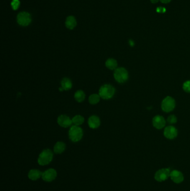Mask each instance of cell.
Segmentation results:
<instances>
[{
  "instance_id": "obj_1",
  "label": "cell",
  "mask_w": 190,
  "mask_h": 191,
  "mask_svg": "<svg viewBox=\"0 0 190 191\" xmlns=\"http://www.w3.org/2000/svg\"><path fill=\"white\" fill-rule=\"evenodd\" d=\"M116 93V89L113 85L105 84L102 85L99 90V95L103 100H108L113 97Z\"/></svg>"
},
{
  "instance_id": "obj_2",
  "label": "cell",
  "mask_w": 190,
  "mask_h": 191,
  "mask_svg": "<svg viewBox=\"0 0 190 191\" xmlns=\"http://www.w3.org/2000/svg\"><path fill=\"white\" fill-rule=\"evenodd\" d=\"M83 136L82 129L78 126L73 125L70 128L69 137L72 142H78L82 139Z\"/></svg>"
},
{
  "instance_id": "obj_3",
  "label": "cell",
  "mask_w": 190,
  "mask_h": 191,
  "mask_svg": "<svg viewBox=\"0 0 190 191\" xmlns=\"http://www.w3.org/2000/svg\"><path fill=\"white\" fill-rule=\"evenodd\" d=\"M114 78L119 83L126 82L129 78V74L127 70L123 67L117 68L114 72Z\"/></svg>"
},
{
  "instance_id": "obj_4",
  "label": "cell",
  "mask_w": 190,
  "mask_h": 191,
  "mask_svg": "<svg viewBox=\"0 0 190 191\" xmlns=\"http://www.w3.org/2000/svg\"><path fill=\"white\" fill-rule=\"evenodd\" d=\"M53 158V153L50 149L44 150L40 153L38 158V163L41 165L48 164Z\"/></svg>"
},
{
  "instance_id": "obj_5",
  "label": "cell",
  "mask_w": 190,
  "mask_h": 191,
  "mask_svg": "<svg viewBox=\"0 0 190 191\" xmlns=\"http://www.w3.org/2000/svg\"><path fill=\"white\" fill-rule=\"evenodd\" d=\"M176 106L175 99L171 97L167 96L163 100L161 103V108L165 112H170L173 111Z\"/></svg>"
},
{
  "instance_id": "obj_6",
  "label": "cell",
  "mask_w": 190,
  "mask_h": 191,
  "mask_svg": "<svg viewBox=\"0 0 190 191\" xmlns=\"http://www.w3.org/2000/svg\"><path fill=\"white\" fill-rule=\"evenodd\" d=\"M171 169L170 168H163L161 169L154 175V179L159 182H162L167 180L168 178L170 177Z\"/></svg>"
},
{
  "instance_id": "obj_7",
  "label": "cell",
  "mask_w": 190,
  "mask_h": 191,
  "mask_svg": "<svg viewBox=\"0 0 190 191\" xmlns=\"http://www.w3.org/2000/svg\"><path fill=\"white\" fill-rule=\"evenodd\" d=\"M17 21L21 26H28L31 23V18L30 13L26 12H22L18 14L17 17Z\"/></svg>"
},
{
  "instance_id": "obj_8",
  "label": "cell",
  "mask_w": 190,
  "mask_h": 191,
  "mask_svg": "<svg viewBox=\"0 0 190 191\" xmlns=\"http://www.w3.org/2000/svg\"><path fill=\"white\" fill-rule=\"evenodd\" d=\"M163 134L168 139H174L177 137L178 132L177 129L173 126H168L165 127Z\"/></svg>"
},
{
  "instance_id": "obj_9",
  "label": "cell",
  "mask_w": 190,
  "mask_h": 191,
  "mask_svg": "<svg viewBox=\"0 0 190 191\" xmlns=\"http://www.w3.org/2000/svg\"><path fill=\"white\" fill-rule=\"evenodd\" d=\"M57 122L60 126L64 128L71 126L72 124V120L70 119L69 116L65 115H62L59 116L57 120Z\"/></svg>"
},
{
  "instance_id": "obj_10",
  "label": "cell",
  "mask_w": 190,
  "mask_h": 191,
  "mask_svg": "<svg viewBox=\"0 0 190 191\" xmlns=\"http://www.w3.org/2000/svg\"><path fill=\"white\" fill-rule=\"evenodd\" d=\"M152 124L156 129H162L166 125V120L163 116L157 115L153 118Z\"/></svg>"
},
{
  "instance_id": "obj_11",
  "label": "cell",
  "mask_w": 190,
  "mask_h": 191,
  "mask_svg": "<svg viewBox=\"0 0 190 191\" xmlns=\"http://www.w3.org/2000/svg\"><path fill=\"white\" fill-rule=\"evenodd\" d=\"M170 177L171 180L176 184L181 183L184 180V177L182 173L177 170L171 171L170 174Z\"/></svg>"
},
{
  "instance_id": "obj_12",
  "label": "cell",
  "mask_w": 190,
  "mask_h": 191,
  "mask_svg": "<svg viewBox=\"0 0 190 191\" xmlns=\"http://www.w3.org/2000/svg\"><path fill=\"white\" fill-rule=\"evenodd\" d=\"M57 173L54 169H50L42 173V178L46 182H52L57 177Z\"/></svg>"
},
{
  "instance_id": "obj_13",
  "label": "cell",
  "mask_w": 190,
  "mask_h": 191,
  "mask_svg": "<svg viewBox=\"0 0 190 191\" xmlns=\"http://www.w3.org/2000/svg\"><path fill=\"white\" fill-rule=\"evenodd\" d=\"M88 123L90 128L92 129H96L100 126V120L98 116L92 115L88 119Z\"/></svg>"
},
{
  "instance_id": "obj_14",
  "label": "cell",
  "mask_w": 190,
  "mask_h": 191,
  "mask_svg": "<svg viewBox=\"0 0 190 191\" xmlns=\"http://www.w3.org/2000/svg\"><path fill=\"white\" fill-rule=\"evenodd\" d=\"M65 25L67 28L72 30L77 25V21L74 16H70L68 17L65 21Z\"/></svg>"
},
{
  "instance_id": "obj_15",
  "label": "cell",
  "mask_w": 190,
  "mask_h": 191,
  "mask_svg": "<svg viewBox=\"0 0 190 191\" xmlns=\"http://www.w3.org/2000/svg\"><path fill=\"white\" fill-rule=\"evenodd\" d=\"M105 66L109 70H116L117 68L118 63L114 58H109L105 62Z\"/></svg>"
},
{
  "instance_id": "obj_16",
  "label": "cell",
  "mask_w": 190,
  "mask_h": 191,
  "mask_svg": "<svg viewBox=\"0 0 190 191\" xmlns=\"http://www.w3.org/2000/svg\"><path fill=\"white\" fill-rule=\"evenodd\" d=\"M72 80L68 78H64L61 81V87L64 90H69L72 88Z\"/></svg>"
},
{
  "instance_id": "obj_17",
  "label": "cell",
  "mask_w": 190,
  "mask_h": 191,
  "mask_svg": "<svg viewBox=\"0 0 190 191\" xmlns=\"http://www.w3.org/2000/svg\"><path fill=\"white\" fill-rule=\"evenodd\" d=\"M66 148V145L64 142H57L54 147V152L56 154H61L64 152Z\"/></svg>"
},
{
  "instance_id": "obj_18",
  "label": "cell",
  "mask_w": 190,
  "mask_h": 191,
  "mask_svg": "<svg viewBox=\"0 0 190 191\" xmlns=\"http://www.w3.org/2000/svg\"><path fill=\"white\" fill-rule=\"evenodd\" d=\"M42 173H43L38 170H31L28 173V178L31 180L36 181L41 177L42 175Z\"/></svg>"
},
{
  "instance_id": "obj_19",
  "label": "cell",
  "mask_w": 190,
  "mask_h": 191,
  "mask_svg": "<svg viewBox=\"0 0 190 191\" xmlns=\"http://www.w3.org/2000/svg\"><path fill=\"white\" fill-rule=\"evenodd\" d=\"M85 94L82 90H78L75 93L74 98L78 102H82L85 100Z\"/></svg>"
},
{
  "instance_id": "obj_20",
  "label": "cell",
  "mask_w": 190,
  "mask_h": 191,
  "mask_svg": "<svg viewBox=\"0 0 190 191\" xmlns=\"http://www.w3.org/2000/svg\"><path fill=\"white\" fill-rule=\"evenodd\" d=\"M100 98L101 97L99 94H92L89 97V102L92 105H96L100 101Z\"/></svg>"
},
{
  "instance_id": "obj_21",
  "label": "cell",
  "mask_w": 190,
  "mask_h": 191,
  "mask_svg": "<svg viewBox=\"0 0 190 191\" xmlns=\"http://www.w3.org/2000/svg\"><path fill=\"white\" fill-rule=\"evenodd\" d=\"M72 123L76 126H79L82 125L84 122V117L81 115H76L72 119Z\"/></svg>"
},
{
  "instance_id": "obj_22",
  "label": "cell",
  "mask_w": 190,
  "mask_h": 191,
  "mask_svg": "<svg viewBox=\"0 0 190 191\" xmlns=\"http://www.w3.org/2000/svg\"><path fill=\"white\" fill-rule=\"evenodd\" d=\"M182 88L186 92L190 93V80L185 81V82L183 83Z\"/></svg>"
},
{
  "instance_id": "obj_23",
  "label": "cell",
  "mask_w": 190,
  "mask_h": 191,
  "mask_svg": "<svg viewBox=\"0 0 190 191\" xmlns=\"http://www.w3.org/2000/svg\"><path fill=\"white\" fill-rule=\"evenodd\" d=\"M11 5L13 10H16L20 5V2L19 0H12L11 3Z\"/></svg>"
},
{
  "instance_id": "obj_24",
  "label": "cell",
  "mask_w": 190,
  "mask_h": 191,
  "mask_svg": "<svg viewBox=\"0 0 190 191\" xmlns=\"http://www.w3.org/2000/svg\"><path fill=\"white\" fill-rule=\"evenodd\" d=\"M177 117L174 115H171L167 118V122L170 124H175L177 122Z\"/></svg>"
},
{
  "instance_id": "obj_25",
  "label": "cell",
  "mask_w": 190,
  "mask_h": 191,
  "mask_svg": "<svg viewBox=\"0 0 190 191\" xmlns=\"http://www.w3.org/2000/svg\"><path fill=\"white\" fill-rule=\"evenodd\" d=\"M157 12L158 13H164L166 12V9L163 7H159L157 8Z\"/></svg>"
},
{
  "instance_id": "obj_26",
  "label": "cell",
  "mask_w": 190,
  "mask_h": 191,
  "mask_svg": "<svg viewBox=\"0 0 190 191\" xmlns=\"http://www.w3.org/2000/svg\"><path fill=\"white\" fill-rule=\"evenodd\" d=\"M160 1L163 3H170L171 0H160Z\"/></svg>"
},
{
  "instance_id": "obj_27",
  "label": "cell",
  "mask_w": 190,
  "mask_h": 191,
  "mask_svg": "<svg viewBox=\"0 0 190 191\" xmlns=\"http://www.w3.org/2000/svg\"><path fill=\"white\" fill-rule=\"evenodd\" d=\"M129 43L130 44V45L131 46V47H133L134 45V43L133 40H130L129 41Z\"/></svg>"
},
{
  "instance_id": "obj_28",
  "label": "cell",
  "mask_w": 190,
  "mask_h": 191,
  "mask_svg": "<svg viewBox=\"0 0 190 191\" xmlns=\"http://www.w3.org/2000/svg\"><path fill=\"white\" fill-rule=\"evenodd\" d=\"M158 1H159V0H151V2L152 3H158Z\"/></svg>"
},
{
  "instance_id": "obj_29",
  "label": "cell",
  "mask_w": 190,
  "mask_h": 191,
  "mask_svg": "<svg viewBox=\"0 0 190 191\" xmlns=\"http://www.w3.org/2000/svg\"><path fill=\"white\" fill-rule=\"evenodd\" d=\"M59 90H60V92H62V91H63V90H64V89H63V88H62V87H60V88H59Z\"/></svg>"
}]
</instances>
